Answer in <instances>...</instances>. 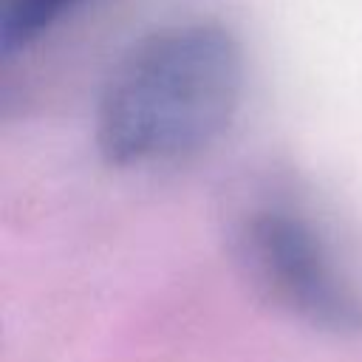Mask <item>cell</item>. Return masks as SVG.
Masks as SVG:
<instances>
[{
    "instance_id": "obj_1",
    "label": "cell",
    "mask_w": 362,
    "mask_h": 362,
    "mask_svg": "<svg viewBox=\"0 0 362 362\" xmlns=\"http://www.w3.org/2000/svg\"><path fill=\"white\" fill-rule=\"evenodd\" d=\"M246 65L218 23H178L136 40L96 105V147L110 167L147 170L209 150L235 122Z\"/></svg>"
},
{
    "instance_id": "obj_2",
    "label": "cell",
    "mask_w": 362,
    "mask_h": 362,
    "mask_svg": "<svg viewBox=\"0 0 362 362\" xmlns=\"http://www.w3.org/2000/svg\"><path fill=\"white\" fill-rule=\"evenodd\" d=\"M238 263L277 308L328 334H362V297L320 223L288 201L249 209L235 232Z\"/></svg>"
},
{
    "instance_id": "obj_3",
    "label": "cell",
    "mask_w": 362,
    "mask_h": 362,
    "mask_svg": "<svg viewBox=\"0 0 362 362\" xmlns=\"http://www.w3.org/2000/svg\"><path fill=\"white\" fill-rule=\"evenodd\" d=\"M82 0H0V48L14 54L40 40Z\"/></svg>"
}]
</instances>
